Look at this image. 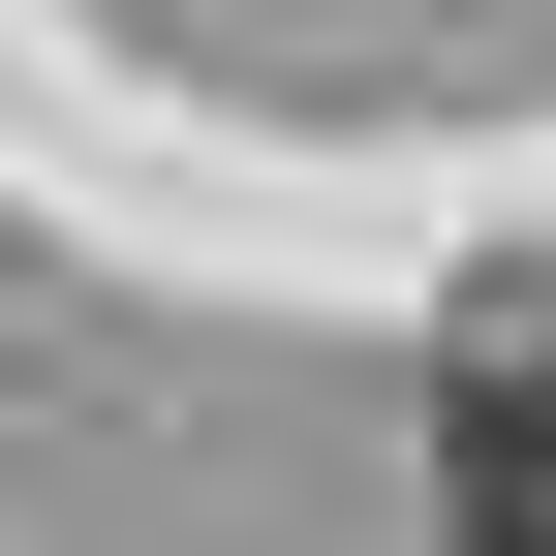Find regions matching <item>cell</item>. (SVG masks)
Returning <instances> with one entry per match:
<instances>
[{
	"instance_id": "1",
	"label": "cell",
	"mask_w": 556,
	"mask_h": 556,
	"mask_svg": "<svg viewBox=\"0 0 556 556\" xmlns=\"http://www.w3.org/2000/svg\"><path fill=\"white\" fill-rule=\"evenodd\" d=\"M433 495H464V556H556V340H464V402H433Z\"/></svg>"
}]
</instances>
